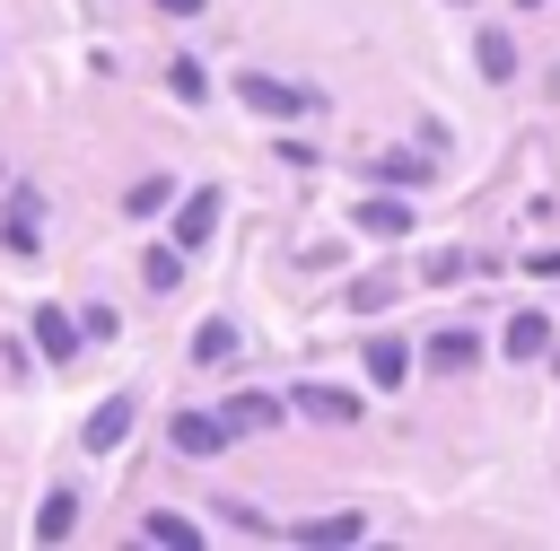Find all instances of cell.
I'll use <instances>...</instances> for the list:
<instances>
[{
	"label": "cell",
	"mask_w": 560,
	"mask_h": 551,
	"mask_svg": "<svg viewBox=\"0 0 560 551\" xmlns=\"http://www.w3.org/2000/svg\"><path fill=\"white\" fill-rule=\"evenodd\" d=\"M131 420H140V394H105V402L79 420V446H88V455H114V446L131 437Z\"/></svg>",
	"instance_id": "6da1fadb"
},
{
	"label": "cell",
	"mask_w": 560,
	"mask_h": 551,
	"mask_svg": "<svg viewBox=\"0 0 560 551\" xmlns=\"http://www.w3.org/2000/svg\"><path fill=\"white\" fill-rule=\"evenodd\" d=\"M166 437H175L184 455H219V446L236 437V420H228V402H219V411H175V429H166Z\"/></svg>",
	"instance_id": "7a4b0ae2"
},
{
	"label": "cell",
	"mask_w": 560,
	"mask_h": 551,
	"mask_svg": "<svg viewBox=\"0 0 560 551\" xmlns=\"http://www.w3.org/2000/svg\"><path fill=\"white\" fill-rule=\"evenodd\" d=\"M350 227H368V236H385V245H394V236H411V201L385 184V192H368V201L350 210Z\"/></svg>",
	"instance_id": "3957f363"
},
{
	"label": "cell",
	"mask_w": 560,
	"mask_h": 551,
	"mask_svg": "<svg viewBox=\"0 0 560 551\" xmlns=\"http://www.w3.org/2000/svg\"><path fill=\"white\" fill-rule=\"evenodd\" d=\"M210 227H219V192H184V201H175V227H166V236H175L184 254H201V245H210Z\"/></svg>",
	"instance_id": "277c9868"
},
{
	"label": "cell",
	"mask_w": 560,
	"mask_h": 551,
	"mask_svg": "<svg viewBox=\"0 0 560 551\" xmlns=\"http://www.w3.org/2000/svg\"><path fill=\"white\" fill-rule=\"evenodd\" d=\"M79 341H88V324H70L61 306H35V350H44L52 367H70V359H79Z\"/></svg>",
	"instance_id": "5b68a950"
},
{
	"label": "cell",
	"mask_w": 560,
	"mask_h": 551,
	"mask_svg": "<svg viewBox=\"0 0 560 551\" xmlns=\"http://www.w3.org/2000/svg\"><path fill=\"white\" fill-rule=\"evenodd\" d=\"M499 350H508V359H551V315H542V306H516L508 332H499Z\"/></svg>",
	"instance_id": "8992f818"
},
{
	"label": "cell",
	"mask_w": 560,
	"mask_h": 551,
	"mask_svg": "<svg viewBox=\"0 0 560 551\" xmlns=\"http://www.w3.org/2000/svg\"><path fill=\"white\" fill-rule=\"evenodd\" d=\"M236 96L254 114H315V87H280V79H236Z\"/></svg>",
	"instance_id": "52a82bcc"
},
{
	"label": "cell",
	"mask_w": 560,
	"mask_h": 551,
	"mask_svg": "<svg viewBox=\"0 0 560 551\" xmlns=\"http://www.w3.org/2000/svg\"><path fill=\"white\" fill-rule=\"evenodd\" d=\"M289 402H298L306 420H324V429H350V420H359V394H341V385H298Z\"/></svg>",
	"instance_id": "ba28073f"
},
{
	"label": "cell",
	"mask_w": 560,
	"mask_h": 551,
	"mask_svg": "<svg viewBox=\"0 0 560 551\" xmlns=\"http://www.w3.org/2000/svg\"><path fill=\"white\" fill-rule=\"evenodd\" d=\"M289 411H298V402H280V394H228V420H236V429H280Z\"/></svg>",
	"instance_id": "9c48e42d"
},
{
	"label": "cell",
	"mask_w": 560,
	"mask_h": 551,
	"mask_svg": "<svg viewBox=\"0 0 560 551\" xmlns=\"http://www.w3.org/2000/svg\"><path fill=\"white\" fill-rule=\"evenodd\" d=\"M140 542H158V551H192V542H201V525H192V516H175V507H158V516H140Z\"/></svg>",
	"instance_id": "30bf717a"
},
{
	"label": "cell",
	"mask_w": 560,
	"mask_h": 551,
	"mask_svg": "<svg viewBox=\"0 0 560 551\" xmlns=\"http://www.w3.org/2000/svg\"><path fill=\"white\" fill-rule=\"evenodd\" d=\"M61 534H79V490H52L35 507V542H61Z\"/></svg>",
	"instance_id": "8fae6325"
},
{
	"label": "cell",
	"mask_w": 560,
	"mask_h": 551,
	"mask_svg": "<svg viewBox=\"0 0 560 551\" xmlns=\"http://www.w3.org/2000/svg\"><path fill=\"white\" fill-rule=\"evenodd\" d=\"M140 280H149V289H175V280H184V245H175V236L149 245V254H140Z\"/></svg>",
	"instance_id": "7c38bea8"
},
{
	"label": "cell",
	"mask_w": 560,
	"mask_h": 551,
	"mask_svg": "<svg viewBox=\"0 0 560 551\" xmlns=\"http://www.w3.org/2000/svg\"><path fill=\"white\" fill-rule=\"evenodd\" d=\"M359 367H368L376 385H402V376H411V350H402V341H368V359H359Z\"/></svg>",
	"instance_id": "4fadbf2b"
},
{
	"label": "cell",
	"mask_w": 560,
	"mask_h": 551,
	"mask_svg": "<svg viewBox=\"0 0 560 551\" xmlns=\"http://www.w3.org/2000/svg\"><path fill=\"white\" fill-rule=\"evenodd\" d=\"M368 525L359 516H306V525H289V542H359Z\"/></svg>",
	"instance_id": "5bb4252c"
},
{
	"label": "cell",
	"mask_w": 560,
	"mask_h": 551,
	"mask_svg": "<svg viewBox=\"0 0 560 551\" xmlns=\"http://www.w3.org/2000/svg\"><path fill=\"white\" fill-rule=\"evenodd\" d=\"M420 359H429V367H472V359H481V341H472V332H438Z\"/></svg>",
	"instance_id": "9a60e30c"
},
{
	"label": "cell",
	"mask_w": 560,
	"mask_h": 551,
	"mask_svg": "<svg viewBox=\"0 0 560 551\" xmlns=\"http://www.w3.org/2000/svg\"><path fill=\"white\" fill-rule=\"evenodd\" d=\"M35 245H44V227H35V201L18 192L9 201V254H35Z\"/></svg>",
	"instance_id": "2e32d148"
},
{
	"label": "cell",
	"mask_w": 560,
	"mask_h": 551,
	"mask_svg": "<svg viewBox=\"0 0 560 551\" xmlns=\"http://www.w3.org/2000/svg\"><path fill=\"white\" fill-rule=\"evenodd\" d=\"M192 359H201V367H210V359H236V324H219V315H210V324L192 332Z\"/></svg>",
	"instance_id": "e0dca14e"
},
{
	"label": "cell",
	"mask_w": 560,
	"mask_h": 551,
	"mask_svg": "<svg viewBox=\"0 0 560 551\" xmlns=\"http://www.w3.org/2000/svg\"><path fill=\"white\" fill-rule=\"evenodd\" d=\"M166 201H175V184H166V175H140V184H131V219H158Z\"/></svg>",
	"instance_id": "ac0fdd59"
},
{
	"label": "cell",
	"mask_w": 560,
	"mask_h": 551,
	"mask_svg": "<svg viewBox=\"0 0 560 551\" xmlns=\"http://www.w3.org/2000/svg\"><path fill=\"white\" fill-rule=\"evenodd\" d=\"M481 70H490V79H516V44H508V35H481Z\"/></svg>",
	"instance_id": "d6986e66"
},
{
	"label": "cell",
	"mask_w": 560,
	"mask_h": 551,
	"mask_svg": "<svg viewBox=\"0 0 560 551\" xmlns=\"http://www.w3.org/2000/svg\"><path fill=\"white\" fill-rule=\"evenodd\" d=\"M368 175H376V184H394V192H402V184H420V175H429V166H420V157H376V166H368Z\"/></svg>",
	"instance_id": "ffe728a7"
},
{
	"label": "cell",
	"mask_w": 560,
	"mask_h": 551,
	"mask_svg": "<svg viewBox=\"0 0 560 551\" xmlns=\"http://www.w3.org/2000/svg\"><path fill=\"white\" fill-rule=\"evenodd\" d=\"M166 79H175V96H210V79H201V61H175Z\"/></svg>",
	"instance_id": "44dd1931"
},
{
	"label": "cell",
	"mask_w": 560,
	"mask_h": 551,
	"mask_svg": "<svg viewBox=\"0 0 560 551\" xmlns=\"http://www.w3.org/2000/svg\"><path fill=\"white\" fill-rule=\"evenodd\" d=\"M210 0H158V17H201Z\"/></svg>",
	"instance_id": "7402d4cb"
},
{
	"label": "cell",
	"mask_w": 560,
	"mask_h": 551,
	"mask_svg": "<svg viewBox=\"0 0 560 551\" xmlns=\"http://www.w3.org/2000/svg\"><path fill=\"white\" fill-rule=\"evenodd\" d=\"M516 9H542V0H516Z\"/></svg>",
	"instance_id": "603a6c76"
}]
</instances>
